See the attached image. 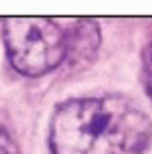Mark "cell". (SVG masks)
<instances>
[{"instance_id": "6da1fadb", "label": "cell", "mask_w": 152, "mask_h": 154, "mask_svg": "<svg viewBox=\"0 0 152 154\" xmlns=\"http://www.w3.org/2000/svg\"><path fill=\"white\" fill-rule=\"evenodd\" d=\"M150 139L148 113L119 94L61 102L48 128L52 154H141Z\"/></svg>"}, {"instance_id": "7a4b0ae2", "label": "cell", "mask_w": 152, "mask_h": 154, "mask_svg": "<svg viewBox=\"0 0 152 154\" xmlns=\"http://www.w3.org/2000/svg\"><path fill=\"white\" fill-rule=\"evenodd\" d=\"M7 59L22 76H44L65 63V30L52 17H7L2 22Z\"/></svg>"}, {"instance_id": "3957f363", "label": "cell", "mask_w": 152, "mask_h": 154, "mask_svg": "<svg viewBox=\"0 0 152 154\" xmlns=\"http://www.w3.org/2000/svg\"><path fill=\"white\" fill-rule=\"evenodd\" d=\"M65 30V63L70 69H80L87 67L94 61L102 35L96 20L89 17H76V20H65L63 24Z\"/></svg>"}, {"instance_id": "277c9868", "label": "cell", "mask_w": 152, "mask_h": 154, "mask_svg": "<svg viewBox=\"0 0 152 154\" xmlns=\"http://www.w3.org/2000/svg\"><path fill=\"white\" fill-rule=\"evenodd\" d=\"M141 85H144L148 98L152 100V48H148L141 59Z\"/></svg>"}, {"instance_id": "5b68a950", "label": "cell", "mask_w": 152, "mask_h": 154, "mask_svg": "<svg viewBox=\"0 0 152 154\" xmlns=\"http://www.w3.org/2000/svg\"><path fill=\"white\" fill-rule=\"evenodd\" d=\"M0 154H20V148H17L13 135L2 124H0Z\"/></svg>"}]
</instances>
